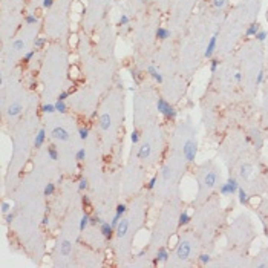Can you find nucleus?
Here are the masks:
<instances>
[{
    "label": "nucleus",
    "instance_id": "26",
    "mask_svg": "<svg viewBox=\"0 0 268 268\" xmlns=\"http://www.w3.org/2000/svg\"><path fill=\"white\" fill-rule=\"evenodd\" d=\"M54 192H55V185H54V184H48V185L45 187V190H43L45 196H51V195H54Z\"/></svg>",
    "mask_w": 268,
    "mask_h": 268
},
{
    "label": "nucleus",
    "instance_id": "25",
    "mask_svg": "<svg viewBox=\"0 0 268 268\" xmlns=\"http://www.w3.org/2000/svg\"><path fill=\"white\" fill-rule=\"evenodd\" d=\"M45 43H46V38H45V37H37L36 40H34V46H36V49H41V48L45 46Z\"/></svg>",
    "mask_w": 268,
    "mask_h": 268
},
{
    "label": "nucleus",
    "instance_id": "6",
    "mask_svg": "<svg viewBox=\"0 0 268 268\" xmlns=\"http://www.w3.org/2000/svg\"><path fill=\"white\" fill-rule=\"evenodd\" d=\"M129 219H121L120 222H118V225H117V228H115V232H117V236L118 237H124L126 234H127V232H129Z\"/></svg>",
    "mask_w": 268,
    "mask_h": 268
},
{
    "label": "nucleus",
    "instance_id": "41",
    "mask_svg": "<svg viewBox=\"0 0 268 268\" xmlns=\"http://www.w3.org/2000/svg\"><path fill=\"white\" fill-rule=\"evenodd\" d=\"M23 48H25V41H23V40H16V41H14V49L20 51V49H23Z\"/></svg>",
    "mask_w": 268,
    "mask_h": 268
},
{
    "label": "nucleus",
    "instance_id": "30",
    "mask_svg": "<svg viewBox=\"0 0 268 268\" xmlns=\"http://www.w3.org/2000/svg\"><path fill=\"white\" fill-rule=\"evenodd\" d=\"M130 141H132V144H136L140 141V132H138V130H133V132L130 133Z\"/></svg>",
    "mask_w": 268,
    "mask_h": 268
},
{
    "label": "nucleus",
    "instance_id": "29",
    "mask_svg": "<svg viewBox=\"0 0 268 268\" xmlns=\"http://www.w3.org/2000/svg\"><path fill=\"white\" fill-rule=\"evenodd\" d=\"M84 158H86V150H84V149H80V150L75 153V160L80 162V161H83Z\"/></svg>",
    "mask_w": 268,
    "mask_h": 268
},
{
    "label": "nucleus",
    "instance_id": "5",
    "mask_svg": "<svg viewBox=\"0 0 268 268\" xmlns=\"http://www.w3.org/2000/svg\"><path fill=\"white\" fill-rule=\"evenodd\" d=\"M51 136L54 140H58V141H68L69 140V132L63 127H54L52 132H51Z\"/></svg>",
    "mask_w": 268,
    "mask_h": 268
},
{
    "label": "nucleus",
    "instance_id": "20",
    "mask_svg": "<svg viewBox=\"0 0 268 268\" xmlns=\"http://www.w3.org/2000/svg\"><path fill=\"white\" fill-rule=\"evenodd\" d=\"M90 225V216L89 214H83L81 221H80V232H84V228Z\"/></svg>",
    "mask_w": 268,
    "mask_h": 268
},
{
    "label": "nucleus",
    "instance_id": "11",
    "mask_svg": "<svg viewBox=\"0 0 268 268\" xmlns=\"http://www.w3.org/2000/svg\"><path fill=\"white\" fill-rule=\"evenodd\" d=\"M261 31V26H259V23L257 22H253V23H250L248 25V28H247V37H254L257 32Z\"/></svg>",
    "mask_w": 268,
    "mask_h": 268
},
{
    "label": "nucleus",
    "instance_id": "33",
    "mask_svg": "<svg viewBox=\"0 0 268 268\" xmlns=\"http://www.w3.org/2000/svg\"><path fill=\"white\" fill-rule=\"evenodd\" d=\"M156 181H158V175L152 176V178H150V181H149V184H147V189H149V190L155 189V185H156Z\"/></svg>",
    "mask_w": 268,
    "mask_h": 268
},
{
    "label": "nucleus",
    "instance_id": "7",
    "mask_svg": "<svg viewBox=\"0 0 268 268\" xmlns=\"http://www.w3.org/2000/svg\"><path fill=\"white\" fill-rule=\"evenodd\" d=\"M216 40H218V36H216V34H214V36H212L210 41H208V45H207V49H205V52H204L205 58H212V55H213L214 49H216Z\"/></svg>",
    "mask_w": 268,
    "mask_h": 268
},
{
    "label": "nucleus",
    "instance_id": "51",
    "mask_svg": "<svg viewBox=\"0 0 268 268\" xmlns=\"http://www.w3.org/2000/svg\"><path fill=\"white\" fill-rule=\"evenodd\" d=\"M144 254H146V250H141L140 253H138V256H140V257H141V256H144Z\"/></svg>",
    "mask_w": 268,
    "mask_h": 268
},
{
    "label": "nucleus",
    "instance_id": "22",
    "mask_svg": "<svg viewBox=\"0 0 268 268\" xmlns=\"http://www.w3.org/2000/svg\"><path fill=\"white\" fill-rule=\"evenodd\" d=\"M198 259H199V264H201V265H207V264H210V261H212V257H210V254H208V253L201 254Z\"/></svg>",
    "mask_w": 268,
    "mask_h": 268
},
{
    "label": "nucleus",
    "instance_id": "8",
    "mask_svg": "<svg viewBox=\"0 0 268 268\" xmlns=\"http://www.w3.org/2000/svg\"><path fill=\"white\" fill-rule=\"evenodd\" d=\"M150 153H152V147H150V144L144 143L143 146L140 147V150H138V158H140V160H146V158H149V156H150Z\"/></svg>",
    "mask_w": 268,
    "mask_h": 268
},
{
    "label": "nucleus",
    "instance_id": "40",
    "mask_svg": "<svg viewBox=\"0 0 268 268\" xmlns=\"http://www.w3.org/2000/svg\"><path fill=\"white\" fill-rule=\"evenodd\" d=\"M9 212H11V204L9 202H3L2 204V213L6 214V213H9Z\"/></svg>",
    "mask_w": 268,
    "mask_h": 268
},
{
    "label": "nucleus",
    "instance_id": "1",
    "mask_svg": "<svg viewBox=\"0 0 268 268\" xmlns=\"http://www.w3.org/2000/svg\"><path fill=\"white\" fill-rule=\"evenodd\" d=\"M156 109H158V112H160L161 115H164V117L169 118V120H175V118L178 117V110H175V107L170 106L164 98H160V100H158Z\"/></svg>",
    "mask_w": 268,
    "mask_h": 268
},
{
    "label": "nucleus",
    "instance_id": "38",
    "mask_svg": "<svg viewBox=\"0 0 268 268\" xmlns=\"http://www.w3.org/2000/svg\"><path fill=\"white\" fill-rule=\"evenodd\" d=\"M103 221H101V218L98 216V214H95V216H90V225H97V224H101Z\"/></svg>",
    "mask_w": 268,
    "mask_h": 268
},
{
    "label": "nucleus",
    "instance_id": "3",
    "mask_svg": "<svg viewBox=\"0 0 268 268\" xmlns=\"http://www.w3.org/2000/svg\"><path fill=\"white\" fill-rule=\"evenodd\" d=\"M192 254V245L189 241H182L176 248V256H178L179 261H187Z\"/></svg>",
    "mask_w": 268,
    "mask_h": 268
},
{
    "label": "nucleus",
    "instance_id": "31",
    "mask_svg": "<svg viewBox=\"0 0 268 268\" xmlns=\"http://www.w3.org/2000/svg\"><path fill=\"white\" fill-rule=\"evenodd\" d=\"M170 172H172V170H170V167H169V165L162 167V170H161V175H162V178H164V179H169V178H170V175H172Z\"/></svg>",
    "mask_w": 268,
    "mask_h": 268
},
{
    "label": "nucleus",
    "instance_id": "13",
    "mask_svg": "<svg viewBox=\"0 0 268 268\" xmlns=\"http://www.w3.org/2000/svg\"><path fill=\"white\" fill-rule=\"evenodd\" d=\"M22 110H23L22 104H18V103H16V104H11V106H9V109H8V115H9V117H17V115H20V113H22Z\"/></svg>",
    "mask_w": 268,
    "mask_h": 268
},
{
    "label": "nucleus",
    "instance_id": "49",
    "mask_svg": "<svg viewBox=\"0 0 268 268\" xmlns=\"http://www.w3.org/2000/svg\"><path fill=\"white\" fill-rule=\"evenodd\" d=\"M234 80H236L237 83H241V80H242V74H241V72H236V74H234Z\"/></svg>",
    "mask_w": 268,
    "mask_h": 268
},
{
    "label": "nucleus",
    "instance_id": "45",
    "mask_svg": "<svg viewBox=\"0 0 268 268\" xmlns=\"http://www.w3.org/2000/svg\"><path fill=\"white\" fill-rule=\"evenodd\" d=\"M68 97H69V92H61V93L58 95V98H57V100H60V101H65Z\"/></svg>",
    "mask_w": 268,
    "mask_h": 268
},
{
    "label": "nucleus",
    "instance_id": "24",
    "mask_svg": "<svg viewBox=\"0 0 268 268\" xmlns=\"http://www.w3.org/2000/svg\"><path fill=\"white\" fill-rule=\"evenodd\" d=\"M48 155H49L51 160H58V152H57L55 146H49L48 147Z\"/></svg>",
    "mask_w": 268,
    "mask_h": 268
},
{
    "label": "nucleus",
    "instance_id": "42",
    "mask_svg": "<svg viewBox=\"0 0 268 268\" xmlns=\"http://www.w3.org/2000/svg\"><path fill=\"white\" fill-rule=\"evenodd\" d=\"M227 3V0H213V5L216 8H224Z\"/></svg>",
    "mask_w": 268,
    "mask_h": 268
},
{
    "label": "nucleus",
    "instance_id": "12",
    "mask_svg": "<svg viewBox=\"0 0 268 268\" xmlns=\"http://www.w3.org/2000/svg\"><path fill=\"white\" fill-rule=\"evenodd\" d=\"M45 138H46V132H45V129H40V130H38V133L36 135V141H34V146H36L37 149L43 146Z\"/></svg>",
    "mask_w": 268,
    "mask_h": 268
},
{
    "label": "nucleus",
    "instance_id": "14",
    "mask_svg": "<svg viewBox=\"0 0 268 268\" xmlns=\"http://www.w3.org/2000/svg\"><path fill=\"white\" fill-rule=\"evenodd\" d=\"M71 251H72V244L69 241H63L61 245H60V253H61L63 256H69Z\"/></svg>",
    "mask_w": 268,
    "mask_h": 268
},
{
    "label": "nucleus",
    "instance_id": "27",
    "mask_svg": "<svg viewBox=\"0 0 268 268\" xmlns=\"http://www.w3.org/2000/svg\"><path fill=\"white\" fill-rule=\"evenodd\" d=\"M254 37H256V40H257V41H265V40H267V37H268V34H267V31L261 29V31H259Z\"/></svg>",
    "mask_w": 268,
    "mask_h": 268
},
{
    "label": "nucleus",
    "instance_id": "9",
    "mask_svg": "<svg viewBox=\"0 0 268 268\" xmlns=\"http://www.w3.org/2000/svg\"><path fill=\"white\" fill-rule=\"evenodd\" d=\"M113 232H115V228L112 227V224H109V222H101V234H103L106 239H110L112 234H113Z\"/></svg>",
    "mask_w": 268,
    "mask_h": 268
},
{
    "label": "nucleus",
    "instance_id": "43",
    "mask_svg": "<svg viewBox=\"0 0 268 268\" xmlns=\"http://www.w3.org/2000/svg\"><path fill=\"white\" fill-rule=\"evenodd\" d=\"M126 210H127V207H126L124 204H120V205L117 207V213H118V214H121V216H123V214L126 213Z\"/></svg>",
    "mask_w": 268,
    "mask_h": 268
},
{
    "label": "nucleus",
    "instance_id": "37",
    "mask_svg": "<svg viewBox=\"0 0 268 268\" xmlns=\"http://www.w3.org/2000/svg\"><path fill=\"white\" fill-rule=\"evenodd\" d=\"M264 77H265V72L264 71H261L259 74H257V77H256V86H261V84H262Z\"/></svg>",
    "mask_w": 268,
    "mask_h": 268
},
{
    "label": "nucleus",
    "instance_id": "34",
    "mask_svg": "<svg viewBox=\"0 0 268 268\" xmlns=\"http://www.w3.org/2000/svg\"><path fill=\"white\" fill-rule=\"evenodd\" d=\"M86 189H88V179L81 178L80 179V182H78V190L83 192V190H86Z\"/></svg>",
    "mask_w": 268,
    "mask_h": 268
},
{
    "label": "nucleus",
    "instance_id": "17",
    "mask_svg": "<svg viewBox=\"0 0 268 268\" xmlns=\"http://www.w3.org/2000/svg\"><path fill=\"white\" fill-rule=\"evenodd\" d=\"M190 221H192V216L189 214V212H182V213L179 214L178 222H179V225H181V227H182V225H187Z\"/></svg>",
    "mask_w": 268,
    "mask_h": 268
},
{
    "label": "nucleus",
    "instance_id": "36",
    "mask_svg": "<svg viewBox=\"0 0 268 268\" xmlns=\"http://www.w3.org/2000/svg\"><path fill=\"white\" fill-rule=\"evenodd\" d=\"M130 75H132L135 84H138V83H140V72L136 71V69H132V71H130Z\"/></svg>",
    "mask_w": 268,
    "mask_h": 268
},
{
    "label": "nucleus",
    "instance_id": "48",
    "mask_svg": "<svg viewBox=\"0 0 268 268\" xmlns=\"http://www.w3.org/2000/svg\"><path fill=\"white\" fill-rule=\"evenodd\" d=\"M54 5V0H43V8H51Z\"/></svg>",
    "mask_w": 268,
    "mask_h": 268
},
{
    "label": "nucleus",
    "instance_id": "35",
    "mask_svg": "<svg viewBox=\"0 0 268 268\" xmlns=\"http://www.w3.org/2000/svg\"><path fill=\"white\" fill-rule=\"evenodd\" d=\"M129 22H130V18L127 17L126 14H123V16L120 17V20H118V26H124V25H129Z\"/></svg>",
    "mask_w": 268,
    "mask_h": 268
},
{
    "label": "nucleus",
    "instance_id": "47",
    "mask_svg": "<svg viewBox=\"0 0 268 268\" xmlns=\"http://www.w3.org/2000/svg\"><path fill=\"white\" fill-rule=\"evenodd\" d=\"M34 54H36V49H34V51H29V52H26V55H25V61H29V60L34 57Z\"/></svg>",
    "mask_w": 268,
    "mask_h": 268
},
{
    "label": "nucleus",
    "instance_id": "21",
    "mask_svg": "<svg viewBox=\"0 0 268 268\" xmlns=\"http://www.w3.org/2000/svg\"><path fill=\"white\" fill-rule=\"evenodd\" d=\"M237 195H239V202H241V204H247V202H248V199H250V198H248L247 192H245L244 189H241V187H239Z\"/></svg>",
    "mask_w": 268,
    "mask_h": 268
},
{
    "label": "nucleus",
    "instance_id": "19",
    "mask_svg": "<svg viewBox=\"0 0 268 268\" xmlns=\"http://www.w3.org/2000/svg\"><path fill=\"white\" fill-rule=\"evenodd\" d=\"M156 37H158L160 40H165V38L170 37V31L165 29V28H158V29H156Z\"/></svg>",
    "mask_w": 268,
    "mask_h": 268
},
{
    "label": "nucleus",
    "instance_id": "52",
    "mask_svg": "<svg viewBox=\"0 0 268 268\" xmlns=\"http://www.w3.org/2000/svg\"><path fill=\"white\" fill-rule=\"evenodd\" d=\"M265 18H267V22H268V11H267V14H265Z\"/></svg>",
    "mask_w": 268,
    "mask_h": 268
},
{
    "label": "nucleus",
    "instance_id": "16",
    "mask_svg": "<svg viewBox=\"0 0 268 268\" xmlns=\"http://www.w3.org/2000/svg\"><path fill=\"white\" fill-rule=\"evenodd\" d=\"M167 259H169V253H167V250H165V248H160L155 261H156V262H162V264H165V262H167Z\"/></svg>",
    "mask_w": 268,
    "mask_h": 268
},
{
    "label": "nucleus",
    "instance_id": "23",
    "mask_svg": "<svg viewBox=\"0 0 268 268\" xmlns=\"http://www.w3.org/2000/svg\"><path fill=\"white\" fill-rule=\"evenodd\" d=\"M66 104H65V101H60V100H57V103H55V110L57 112H60V113H66Z\"/></svg>",
    "mask_w": 268,
    "mask_h": 268
},
{
    "label": "nucleus",
    "instance_id": "4",
    "mask_svg": "<svg viewBox=\"0 0 268 268\" xmlns=\"http://www.w3.org/2000/svg\"><path fill=\"white\" fill-rule=\"evenodd\" d=\"M216 182H218V173L214 170H208L202 178V184H204L205 189H213L216 185Z\"/></svg>",
    "mask_w": 268,
    "mask_h": 268
},
{
    "label": "nucleus",
    "instance_id": "28",
    "mask_svg": "<svg viewBox=\"0 0 268 268\" xmlns=\"http://www.w3.org/2000/svg\"><path fill=\"white\" fill-rule=\"evenodd\" d=\"M41 110L45 113H54V112H57L55 110V104H45V106L41 107Z\"/></svg>",
    "mask_w": 268,
    "mask_h": 268
},
{
    "label": "nucleus",
    "instance_id": "39",
    "mask_svg": "<svg viewBox=\"0 0 268 268\" xmlns=\"http://www.w3.org/2000/svg\"><path fill=\"white\" fill-rule=\"evenodd\" d=\"M37 20H38V18H37L34 14H28V16H26V23H28V25H34V23H37Z\"/></svg>",
    "mask_w": 268,
    "mask_h": 268
},
{
    "label": "nucleus",
    "instance_id": "15",
    "mask_svg": "<svg viewBox=\"0 0 268 268\" xmlns=\"http://www.w3.org/2000/svg\"><path fill=\"white\" fill-rule=\"evenodd\" d=\"M251 172H253V165H250V164H244V165H241V176H242L244 179L250 178Z\"/></svg>",
    "mask_w": 268,
    "mask_h": 268
},
{
    "label": "nucleus",
    "instance_id": "46",
    "mask_svg": "<svg viewBox=\"0 0 268 268\" xmlns=\"http://www.w3.org/2000/svg\"><path fill=\"white\" fill-rule=\"evenodd\" d=\"M5 221H6L8 224H11V222L14 221V213H11V212H9V213H6V218H5Z\"/></svg>",
    "mask_w": 268,
    "mask_h": 268
},
{
    "label": "nucleus",
    "instance_id": "50",
    "mask_svg": "<svg viewBox=\"0 0 268 268\" xmlns=\"http://www.w3.org/2000/svg\"><path fill=\"white\" fill-rule=\"evenodd\" d=\"M48 222H49V219H48V216H45V218L41 219V224H43V225H48Z\"/></svg>",
    "mask_w": 268,
    "mask_h": 268
},
{
    "label": "nucleus",
    "instance_id": "10",
    "mask_svg": "<svg viewBox=\"0 0 268 268\" xmlns=\"http://www.w3.org/2000/svg\"><path fill=\"white\" fill-rule=\"evenodd\" d=\"M112 126V120H110V115L109 113H103L101 117H100V127L103 129V130H107L109 127Z\"/></svg>",
    "mask_w": 268,
    "mask_h": 268
},
{
    "label": "nucleus",
    "instance_id": "2",
    "mask_svg": "<svg viewBox=\"0 0 268 268\" xmlns=\"http://www.w3.org/2000/svg\"><path fill=\"white\" fill-rule=\"evenodd\" d=\"M196 153H198V147H196V141L195 140H187L184 147H182V155L184 158L190 162H193L195 158H196Z\"/></svg>",
    "mask_w": 268,
    "mask_h": 268
},
{
    "label": "nucleus",
    "instance_id": "18",
    "mask_svg": "<svg viewBox=\"0 0 268 268\" xmlns=\"http://www.w3.org/2000/svg\"><path fill=\"white\" fill-rule=\"evenodd\" d=\"M147 72H149V74H150V75H152V77H153V78H155V80L160 83V84L162 83V75H161L160 72L156 71V68H155V66H149Z\"/></svg>",
    "mask_w": 268,
    "mask_h": 268
},
{
    "label": "nucleus",
    "instance_id": "44",
    "mask_svg": "<svg viewBox=\"0 0 268 268\" xmlns=\"http://www.w3.org/2000/svg\"><path fill=\"white\" fill-rule=\"evenodd\" d=\"M218 65H219V61H218V60H212V63H210V72L216 71V69H218Z\"/></svg>",
    "mask_w": 268,
    "mask_h": 268
},
{
    "label": "nucleus",
    "instance_id": "32",
    "mask_svg": "<svg viewBox=\"0 0 268 268\" xmlns=\"http://www.w3.org/2000/svg\"><path fill=\"white\" fill-rule=\"evenodd\" d=\"M78 133H80V138H81V140H88V136H89V129L81 127V129L78 130Z\"/></svg>",
    "mask_w": 268,
    "mask_h": 268
}]
</instances>
